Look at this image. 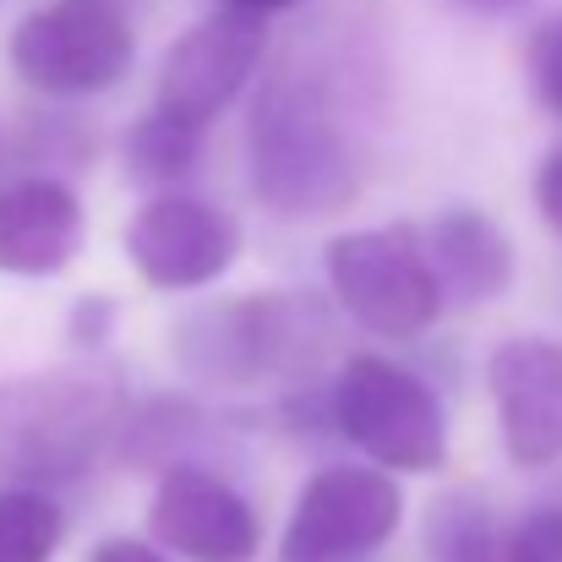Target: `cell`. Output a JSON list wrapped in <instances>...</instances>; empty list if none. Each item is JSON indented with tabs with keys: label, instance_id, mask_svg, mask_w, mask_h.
<instances>
[{
	"label": "cell",
	"instance_id": "obj_1",
	"mask_svg": "<svg viewBox=\"0 0 562 562\" xmlns=\"http://www.w3.org/2000/svg\"><path fill=\"white\" fill-rule=\"evenodd\" d=\"M246 170L262 207L284 218H323L367 187L361 137L317 66H284L251 99Z\"/></svg>",
	"mask_w": 562,
	"mask_h": 562
},
{
	"label": "cell",
	"instance_id": "obj_2",
	"mask_svg": "<svg viewBox=\"0 0 562 562\" xmlns=\"http://www.w3.org/2000/svg\"><path fill=\"white\" fill-rule=\"evenodd\" d=\"M126 376L82 356L0 382V475L11 486H71L121 448Z\"/></svg>",
	"mask_w": 562,
	"mask_h": 562
},
{
	"label": "cell",
	"instance_id": "obj_3",
	"mask_svg": "<svg viewBox=\"0 0 562 562\" xmlns=\"http://www.w3.org/2000/svg\"><path fill=\"white\" fill-rule=\"evenodd\" d=\"M170 350L176 367L202 387H268L317 367L328 350V312L301 290L202 301L176 317Z\"/></svg>",
	"mask_w": 562,
	"mask_h": 562
},
{
	"label": "cell",
	"instance_id": "obj_4",
	"mask_svg": "<svg viewBox=\"0 0 562 562\" xmlns=\"http://www.w3.org/2000/svg\"><path fill=\"white\" fill-rule=\"evenodd\" d=\"M334 426L372 459L376 470H442L448 459V415L426 376L387 356H350L334 376Z\"/></svg>",
	"mask_w": 562,
	"mask_h": 562
},
{
	"label": "cell",
	"instance_id": "obj_5",
	"mask_svg": "<svg viewBox=\"0 0 562 562\" xmlns=\"http://www.w3.org/2000/svg\"><path fill=\"white\" fill-rule=\"evenodd\" d=\"M137 60V33L121 0H49L11 33V66L33 93L88 99L115 88Z\"/></svg>",
	"mask_w": 562,
	"mask_h": 562
},
{
	"label": "cell",
	"instance_id": "obj_6",
	"mask_svg": "<svg viewBox=\"0 0 562 562\" xmlns=\"http://www.w3.org/2000/svg\"><path fill=\"white\" fill-rule=\"evenodd\" d=\"M323 262H328L334 301L376 339H420L442 312L437 279L409 224L345 229L328 240Z\"/></svg>",
	"mask_w": 562,
	"mask_h": 562
},
{
	"label": "cell",
	"instance_id": "obj_7",
	"mask_svg": "<svg viewBox=\"0 0 562 562\" xmlns=\"http://www.w3.org/2000/svg\"><path fill=\"white\" fill-rule=\"evenodd\" d=\"M404 519V492L376 464H328L317 470L295 514L284 525L279 558L284 562H361L367 552L387 547Z\"/></svg>",
	"mask_w": 562,
	"mask_h": 562
},
{
	"label": "cell",
	"instance_id": "obj_8",
	"mask_svg": "<svg viewBox=\"0 0 562 562\" xmlns=\"http://www.w3.org/2000/svg\"><path fill=\"white\" fill-rule=\"evenodd\" d=\"M262 55H268V16L224 5V11L191 22L187 33L170 44L165 66H159L154 110L207 132L246 93V82L257 77Z\"/></svg>",
	"mask_w": 562,
	"mask_h": 562
},
{
	"label": "cell",
	"instance_id": "obj_9",
	"mask_svg": "<svg viewBox=\"0 0 562 562\" xmlns=\"http://www.w3.org/2000/svg\"><path fill=\"white\" fill-rule=\"evenodd\" d=\"M126 257L154 290H207L240 257V224L187 191H159L126 224Z\"/></svg>",
	"mask_w": 562,
	"mask_h": 562
},
{
	"label": "cell",
	"instance_id": "obj_10",
	"mask_svg": "<svg viewBox=\"0 0 562 562\" xmlns=\"http://www.w3.org/2000/svg\"><path fill=\"white\" fill-rule=\"evenodd\" d=\"M154 547L176 552L187 562H251L262 547L257 508L202 464H170L148 503Z\"/></svg>",
	"mask_w": 562,
	"mask_h": 562
},
{
	"label": "cell",
	"instance_id": "obj_11",
	"mask_svg": "<svg viewBox=\"0 0 562 562\" xmlns=\"http://www.w3.org/2000/svg\"><path fill=\"white\" fill-rule=\"evenodd\" d=\"M486 387L497 404V437L519 470H552L562 459V345L519 334L492 350Z\"/></svg>",
	"mask_w": 562,
	"mask_h": 562
},
{
	"label": "cell",
	"instance_id": "obj_12",
	"mask_svg": "<svg viewBox=\"0 0 562 562\" xmlns=\"http://www.w3.org/2000/svg\"><path fill=\"white\" fill-rule=\"evenodd\" d=\"M88 213L77 191L55 176H16L0 187V273L49 279L77 262Z\"/></svg>",
	"mask_w": 562,
	"mask_h": 562
},
{
	"label": "cell",
	"instance_id": "obj_13",
	"mask_svg": "<svg viewBox=\"0 0 562 562\" xmlns=\"http://www.w3.org/2000/svg\"><path fill=\"white\" fill-rule=\"evenodd\" d=\"M420 251H426V268H431L442 301L486 306V301H497L514 284V240L481 207L437 213L431 229L420 235Z\"/></svg>",
	"mask_w": 562,
	"mask_h": 562
},
{
	"label": "cell",
	"instance_id": "obj_14",
	"mask_svg": "<svg viewBox=\"0 0 562 562\" xmlns=\"http://www.w3.org/2000/svg\"><path fill=\"white\" fill-rule=\"evenodd\" d=\"M497 519L475 492H448L426 508V552L437 562H497Z\"/></svg>",
	"mask_w": 562,
	"mask_h": 562
},
{
	"label": "cell",
	"instance_id": "obj_15",
	"mask_svg": "<svg viewBox=\"0 0 562 562\" xmlns=\"http://www.w3.org/2000/svg\"><path fill=\"white\" fill-rule=\"evenodd\" d=\"M202 137H207V132H196V126L176 121V115L148 110V115L132 126V137H126L132 181L159 187V191L176 187L181 176H191V165H196V154H202Z\"/></svg>",
	"mask_w": 562,
	"mask_h": 562
},
{
	"label": "cell",
	"instance_id": "obj_16",
	"mask_svg": "<svg viewBox=\"0 0 562 562\" xmlns=\"http://www.w3.org/2000/svg\"><path fill=\"white\" fill-rule=\"evenodd\" d=\"M66 536V514L38 486H0V562H49Z\"/></svg>",
	"mask_w": 562,
	"mask_h": 562
},
{
	"label": "cell",
	"instance_id": "obj_17",
	"mask_svg": "<svg viewBox=\"0 0 562 562\" xmlns=\"http://www.w3.org/2000/svg\"><path fill=\"white\" fill-rule=\"evenodd\" d=\"M525 77H530L536 104L562 121V11H552L547 22H536V33L525 44Z\"/></svg>",
	"mask_w": 562,
	"mask_h": 562
},
{
	"label": "cell",
	"instance_id": "obj_18",
	"mask_svg": "<svg viewBox=\"0 0 562 562\" xmlns=\"http://www.w3.org/2000/svg\"><path fill=\"white\" fill-rule=\"evenodd\" d=\"M497 562H562V503L530 508V514L497 541Z\"/></svg>",
	"mask_w": 562,
	"mask_h": 562
},
{
	"label": "cell",
	"instance_id": "obj_19",
	"mask_svg": "<svg viewBox=\"0 0 562 562\" xmlns=\"http://www.w3.org/2000/svg\"><path fill=\"white\" fill-rule=\"evenodd\" d=\"M536 213L547 218L552 235H562V148L547 154L541 170H536Z\"/></svg>",
	"mask_w": 562,
	"mask_h": 562
},
{
	"label": "cell",
	"instance_id": "obj_20",
	"mask_svg": "<svg viewBox=\"0 0 562 562\" xmlns=\"http://www.w3.org/2000/svg\"><path fill=\"white\" fill-rule=\"evenodd\" d=\"M110 328H115V306H110L104 295H88V301L71 312V339H77L82 350H93L99 339H110Z\"/></svg>",
	"mask_w": 562,
	"mask_h": 562
},
{
	"label": "cell",
	"instance_id": "obj_21",
	"mask_svg": "<svg viewBox=\"0 0 562 562\" xmlns=\"http://www.w3.org/2000/svg\"><path fill=\"white\" fill-rule=\"evenodd\" d=\"M88 562H170V558H165V547H154V541L110 536V541H99V547H93V558Z\"/></svg>",
	"mask_w": 562,
	"mask_h": 562
},
{
	"label": "cell",
	"instance_id": "obj_22",
	"mask_svg": "<svg viewBox=\"0 0 562 562\" xmlns=\"http://www.w3.org/2000/svg\"><path fill=\"white\" fill-rule=\"evenodd\" d=\"M224 5L251 11V16H273V11H290V5H301V0H224Z\"/></svg>",
	"mask_w": 562,
	"mask_h": 562
},
{
	"label": "cell",
	"instance_id": "obj_23",
	"mask_svg": "<svg viewBox=\"0 0 562 562\" xmlns=\"http://www.w3.org/2000/svg\"><path fill=\"white\" fill-rule=\"evenodd\" d=\"M453 5H470V11H508V5H519V0H453Z\"/></svg>",
	"mask_w": 562,
	"mask_h": 562
}]
</instances>
